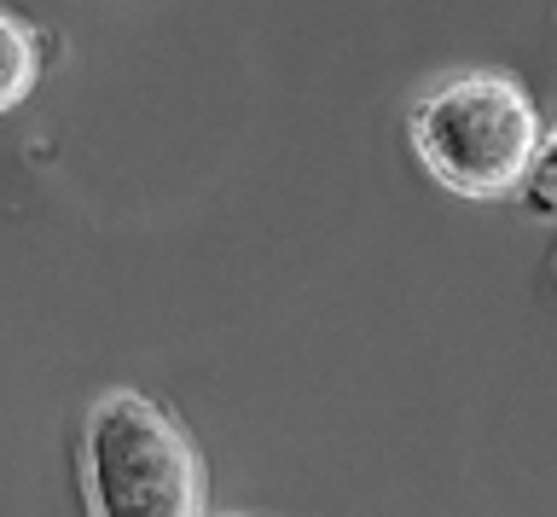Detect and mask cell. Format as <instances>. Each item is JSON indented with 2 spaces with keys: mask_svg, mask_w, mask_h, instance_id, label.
Returning <instances> with one entry per match:
<instances>
[{
  "mask_svg": "<svg viewBox=\"0 0 557 517\" xmlns=\"http://www.w3.org/2000/svg\"><path fill=\"white\" fill-rule=\"evenodd\" d=\"M412 158L453 198L494 204L522 193L534 151L546 140L534 94L505 71H459L418 99L412 111Z\"/></svg>",
  "mask_w": 557,
  "mask_h": 517,
  "instance_id": "cell-1",
  "label": "cell"
},
{
  "mask_svg": "<svg viewBox=\"0 0 557 517\" xmlns=\"http://www.w3.org/2000/svg\"><path fill=\"white\" fill-rule=\"evenodd\" d=\"M94 517H203L209 482L198 442L163 402L111 390L87 413Z\"/></svg>",
  "mask_w": 557,
  "mask_h": 517,
  "instance_id": "cell-2",
  "label": "cell"
},
{
  "mask_svg": "<svg viewBox=\"0 0 557 517\" xmlns=\"http://www.w3.org/2000/svg\"><path fill=\"white\" fill-rule=\"evenodd\" d=\"M35 82H41V36L17 12L0 7V116L24 106Z\"/></svg>",
  "mask_w": 557,
  "mask_h": 517,
  "instance_id": "cell-3",
  "label": "cell"
},
{
  "mask_svg": "<svg viewBox=\"0 0 557 517\" xmlns=\"http://www.w3.org/2000/svg\"><path fill=\"white\" fill-rule=\"evenodd\" d=\"M522 198H529L534 216H552L557 221V128L540 140L534 169H529V181H522Z\"/></svg>",
  "mask_w": 557,
  "mask_h": 517,
  "instance_id": "cell-4",
  "label": "cell"
},
{
  "mask_svg": "<svg viewBox=\"0 0 557 517\" xmlns=\"http://www.w3.org/2000/svg\"><path fill=\"white\" fill-rule=\"evenodd\" d=\"M203 517H209V512H203ZM221 517H244V512H221Z\"/></svg>",
  "mask_w": 557,
  "mask_h": 517,
  "instance_id": "cell-5",
  "label": "cell"
}]
</instances>
